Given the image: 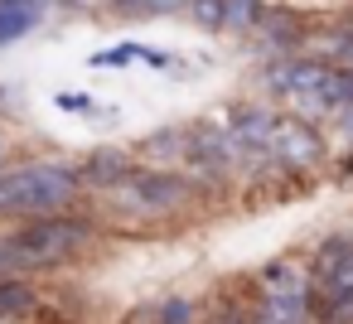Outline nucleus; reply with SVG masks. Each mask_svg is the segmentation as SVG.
I'll use <instances>...</instances> for the list:
<instances>
[{"mask_svg": "<svg viewBox=\"0 0 353 324\" xmlns=\"http://www.w3.org/2000/svg\"><path fill=\"white\" fill-rule=\"evenodd\" d=\"M266 83L305 121L310 117H339L353 102V68H339L329 59H281L266 68Z\"/></svg>", "mask_w": 353, "mask_h": 324, "instance_id": "nucleus-1", "label": "nucleus"}, {"mask_svg": "<svg viewBox=\"0 0 353 324\" xmlns=\"http://www.w3.org/2000/svg\"><path fill=\"white\" fill-rule=\"evenodd\" d=\"M83 194L78 170L54 165V160H30L20 170L0 174V218H49V213H73Z\"/></svg>", "mask_w": 353, "mask_h": 324, "instance_id": "nucleus-2", "label": "nucleus"}, {"mask_svg": "<svg viewBox=\"0 0 353 324\" xmlns=\"http://www.w3.org/2000/svg\"><path fill=\"white\" fill-rule=\"evenodd\" d=\"M194 184L174 170H160V165H136L126 179H117L112 189H102L107 208L121 218V223H155V218H170L189 203Z\"/></svg>", "mask_w": 353, "mask_h": 324, "instance_id": "nucleus-3", "label": "nucleus"}, {"mask_svg": "<svg viewBox=\"0 0 353 324\" xmlns=\"http://www.w3.org/2000/svg\"><path fill=\"white\" fill-rule=\"evenodd\" d=\"M92 237V223L78 218V213H49V218H25V227H15V242L30 261V276L34 271H54L63 266L68 256H78Z\"/></svg>", "mask_w": 353, "mask_h": 324, "instance_id": "nucleus-4", "label": "nucleus"}, {"mask_svg": "<svg viewBox=\"0 0 353 324\" xmlns=\"http://www.w3.org/2000/svg\"><path fill=\"white\" fill-rule=\"evenodd\" d=\"M348 290H353V237H329L310 266V314L319 319Z\"/></svg>", "mask_w": 353, "mask_h": 324, "instance_id": "nucleus-5", "label": "nucleus"}, {"mask_svg": "<svg viewBox=\"0 0 353 324\" xmlns=\"http://www.w3.org/2000/svg\"><path fill=\"white\" fill-rule=\"evenodd\" d=\"M266 160L281 165V170H310L324 160V141L319 131L305 121V117H276L271 112V126H266Z\"/></svg>", "mask_w": 353, "mask_h": 324, "instance_id": "nucleus-6", "label": "nucleus"}, {"mask_svg": "<svg viewBox=\"0 0 353 324\" xmlns=\"http://www.w3.org/2000/svg\"><path fill=\"white\" fill-rule=\"evenodd\" d=\"M261 305L271 324H305L310 314V276L295 271L290 261H276L261 271Z\"/></svg>", "mask_w": 353, "mask_h": 324, "instance_id": "nucleus-7", "label": "nucleus"}, {"mask_svg": "<svg viewBox=\"0 0 353 324\" xmlns=\"http://www.w3.org/2000/svg\"><path fill=\"white\" fill-rule=\"evenodd\" d=\"M261 0H189V15L203 30H228V34H252L261 20Z\"/></svg>", "mask_w": 353, "mask_h": 324, "instance_id": "nucleus-8", "label": "nucleus"}, {"mask_svg": "<svg viewBox=\"0 0 353 324\" xmlns=\"http://www.w3.org/2000/svg\"><path fill=\"white\" fill-rule=\"evenodd\" d=\"M252 34H261V44L271 54H290L295 44H305V20L295 10H285V6H266L261 20L252 25Z\"/></svg>", "mask_w": 353, "mask_h": 324, "instance_id": "nucleus-9", "label": "nucleus"}, {"mask_svg": "<svg viewBox=\"0 0 353 324\" xmlns=\"http://www.w3.org/2000/svg\"><path fill=\"white\" fill-rule=\"evenodd\" d=\"M136 170V160L126 155V150H117V145H107V150H92L83 165H78V179H83V189H112L117 179H126Z\"/></svg>", "mask_w": 353, "mask_h": 324, "instance_id": "nucleus-10", "label": "nucleus"}, {"mask_svg": "<svg viewBox=\"0 0 353 324\" xmlns=\"http://www.w3.org/2000/svg\"><path fill=\"white\" fill-rule=\"evenodd\" d=\"M44 20V0H0V49L15 44Z\"/></svg>", "mask_w": 353, "mask_h": 324, "instance_id": "nucleus-11", "label": "nucleus"}, {"mask_svg": "<svg viewBox=\"0 0 353 324\" xmlns=\"http://www.w3.org/2000/svg\"><path fill=\"white\" fill-rule=\"evenodd\" d=\"M141 155H145V160H155L160 170H165V165H174V160H184V165H189V126H170V131L145 136V141H141Z\"/></svg>", "mask_w": 353, "mask_h": 324, "instance_id": "nucleus-12", "label": "nucleus"}, {"mask_svg": "<svg viewBox=\"0 0 353 324\" xmlns=\"http://www.w3.org/2000/svg\"><path fill=\"white\" fill-rule=\"evenodd\" d=\"M136 59H150V63H170L165 54H145L141 44H126V49H102V54H92V63H97V68H121V63H136Z\"/></svg>", "mask_w": 353, "mask_h": 324, "instance_id": "nucleus-13", "label": "nucleus"}, {"mask_svg": "<svg viewBox=\"0 0 353 324\" xmlns=\"http://www.w3.org/2000/svg\"><path fill=\"white\" fill-rule=\"evenodd\" d=\"M324 59H329V63H339V68H353V25L324 39Z\"/></svg>", "mask_w": 353, "mask_h": 324, "instance_id": "nucleus-14", "label": "nucleus"}, {"mask_svg": "<svg viewBox=\"0 0 353 324\" xmlns=\"http://www.w3.org/2000/svg\"><path fill=\"white\" fill-rule=\"evenodd\" d=\"M160 324H194V305L189 300H165L160 305Z\"/></svg>", "mask_w": 353, "mask_h": 324, "instance_id": "nucleus-15", "label": "nucleus"}, {"mask_svg": "<svg viewBox=\"0 0 353 324\" xmlns=\"http://www.w3.org/2000/svg\"><path fill=\"white\" fill-rule=\"evenodd\" d=\"M319 324H353V290H348L343 300H334V305L319 314Z\"/></svg>", "mask_w": 353, "mask_h": 324, "instance_id": "nucleus-16", "label": "nucleus"}, {"mask_svg": "<svg viewBox=\"0 0 353 324\" xmlns=\"http://www.w3.org/2000/svg\"><path fill=\"white\" fill-rule=\"evenodd\" d=\"M339 117H343V131H348V136H353V102H348V107H343V112H339Z\"/></svg>", "mask_w": 353, "mask_h": 324, "instance_id": "nucleus-17", "label": "nucleus"}, {"mask_svg": "<svg viewBox=\"0 0 353 324\" xmlns=\"http://www.w3.org/2000/svg\"><path fill=\"white\" fill-rule=\"evenodd\" d=\"M54 6H88V0H54Z\"/></svg>", "mask_w": 353, "mask_h": 324, "instance_id": "nucleus-18", "label": "nucleus"}, {"mask_svg": "<svg viewBox=\"0 0 353 324\" xmlns=\"http://www.w3.org/2000/svg\"><path fill=\"white\" fill-rule=\"evenodd\" d=\"M0 155H6V141H0Z\"/></svg>", "mask_w": 353, "mask_h": 324, "instance_id": "nucleus-19", "label": "nucleus"}, {"mask_svg": "<svg viewBox=\"0 0 353 324\" xmlns=\"http://www.w3.org/2000/svg\"><path fill=\"white\" fill-rule=\"evenodd\" d=\"M0 324H15V319H0Z\"/></svg>", "mask_w": 353, "mask_h": 324, "instance_id": "nucleus-20", "label": "nucleus"}]
</instances>
